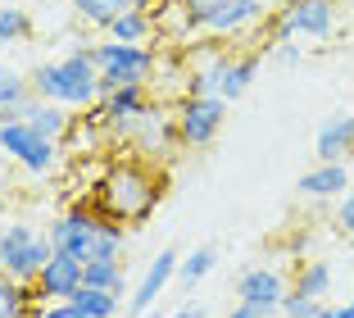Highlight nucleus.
I'll use <instances>...</instances> for the list:
<instances>
[{"label": "nucleus", "instance_id": "1", "mask_svg": "<svg viewBox=\"0 0 354 318\" xmlns=\"http://www.w3.org/2000/svg\"><path fill=\"white\" fill-rule=\"evenodd\" d=\"M168 182L164 173H159L150 159H118V164H109V173L95 182V200L91 205L100 209L104 218H114V223H146L150 214L159 209V200H164Z\"/></svg>", "mask_w": 354, "mask_h": 318}, {"label": "nucleus", "instance_id": "2", "mask_svg": "<svg viewBox=\"0 0 354 318\" xmlns=\"http://www.w3.org/2000/svg\"><path fill=\"white\" fill-rule=\"evenodd\" d=\"M46 236H50L55 250L82 259V264H123L127 227L114 223V218H104L91 200L55 214L50 223H46Z\"/></svg>", "mask_w": 354, "mask_h": 318}, {"label": "nucleus", "instance_id": "3", "mask_svg": "<svg viewBox=\"0 0 354 318\" xmlns=\"http://www.w3.org/2000/svg\"><path fill=\"white\" fill-rule=\"evenodd\" d=\"M28 78L37 100L64 105V109H95L100 105V73H95L91 46H77V51L41 64V69H32Z\"/></svg>", "mask_w": 354, "mask_h": 318}, {"label": "nucleus", "instance_id": "4", "mask_svg": "<svg viewBox=\"0 0 354 318\" xmlns=\"http://www.w3.org/2000/svg\"><path fill=\"white\" fill-rule=\"evenodd\" d=\"M50 255H55V246L46 236V227L28 223V218H10L5 223V232H0V273L14 277L19 287H32L41 277V268L50 264Z\"/></svg>", "mask_w": 354, "mask_h": 318}, {"label": "nucleus", "instance_id": "5", "mask_svg": "<svg viewBox=\"0 0 354 318\" xmlns=\"http://www.w3.org/2000/svg\"><path fill=\"white\" fill-rule=\"evenodd\" d=\"M95 73H100V96L118 91V87H150L159 69L155 46H123V42H95L91 46Z\"/></svg>", "mask_w": 354, "mask_h": 318}, {"label": "nucleus", "instance_id": "6", "mask_svg": "<svg viewBox=\"0 0 354 318\" xmlns=\"http://www.w3.org/2000/svg\"><path fill=\"white\" fill-rule=\"evenodd\" d=\"M336 19H341V10H336V0H286V5H277V14L268 19V51L281 42H295V37H309V42H327L336 32ZM263 51V55H268Z\"/></svg>", "mask_w": 354, "mask_h": 318}, {"label": "nucleus", "instance_id": "7", "mask_svg": "<svg viewBox=\"0 0 354 318\" xmlns=\"http://www.w3.org/2000/svg\"><path fill=\"white\" fill-rule=\"evenodd\" d=\"M0 154L14 159L19 168H28V173H37V177L59 164V145L46 141L41 132H32L19 114H0Z\"/></svg>", "mask_w": 354, "mask_h": 318}, {"label": "nucleus", "instance_id": "8", "mask_svg": "<svg viewBox=\"0 0 354 318\" xmlns=\"http://www.w3.org/2000/svg\"><path fill=\"white\" fill-rule=\"evenodd\" d=\"M177 118V136H182V150H205V145L218 141L223 123H227V105L218 96H182L173 109Z\"/></svg>", "mask_w": 354, "mask_h": 318}, {"label": "nucleus", "instance_id": "9", "mask_svg": "<svg viewBox=\"0 0 354 318\" xmlns=\"http://www.w3.org/2000/svg\"><path fill=\"white\" fill-rule=\"evenodd\" d=\"M177 268H182V255H177V246H164V250H159V255L146 264L141 282H136L132 300H127V318H146L150 309L159 305V296L168 291V282H177Z\"/></svg>", "mask_w": 354, "mask_h": 318}, {"label": "nucleus", "instance_id": "10", "mask_svg": "<svg viewBox=\"0 0 354 318\" xmlns=\"http://www.w3.org/2000/svg\"><path fill=\"white\" fill-rule=\"evenodd\" d=\"M127 141L136 145V159H173L182 150V136H177V118L168 109H150L141 123L127 132Z\"/></svg>", "mask_w": 354, "mask_h": 318}, {"label": "nucleus", "instance_id": "11", "mask_svg": "<svg viewBox=\"0 0 354 318\" xmlns=\"http://www.w3.org/2000/svg\"><path fill=\"white\" fill-rule=\"evenodd\" d=\"M82 273H86L82 259H73V255H64V250H55L50 264L41 268V277L32 282V287H37V300H41V305H55V300H73L77 291H82Z\"/></svg>", "mask_w": 354, "mask_h": 318}, {"label": "nucleus", "instance_id": "12", "mask_svg": "<svg viewBox=\"0 0 354 318\" xmlns=\"http://www.w3.org/2000/svg\"><path fill=\"white\" fill-rule=\"evenodd\" d=\"M263 19H268V5H263V0H223L218 10L200 23V32L223 42V37H245V32L259 28Z\"/></svg>", "mask_w": 354, "mask_h": 318}, {"label": "nucleus", "instance_id": "13", "mask_svg": "<svg viewBox=\"0 0 354 318\" xmlns=\"http://www.w3.org/2000/svg\"><path fill=\"white\" fill-rule=\"evenodd\" d=\"M286 291H291L286 287V273L272 268V264H254V268H245V273L236 277V300L241 305H263V309H272V314L281 309Z\"/></svg>", "mask_w": 354, "mask_h": 318}, {"label": "nucleus", "instance_id": "14", "mask_svg": "<svg viewBox=\"0 0 354 318\" xmlns=\"http://www.w3.org/2000/svg\"><path fill=\"white\" fill-rule=\"evenodd\" d=\"M318 164H354V114H332L318 123L313 136Z\"/></svg>", "mask_w": 354, "mask_h": 318}, {"label": "nucleus", "instance_id": "15", "mask_svg": "<svg viewBox=\"0 0 354 318\" xmlns=\"http://www.w3.org/2000/svg\"><path fill=\"white\" fill-rule=\"evenodd\" d=\"M19 118L32 127V132H41L46 141H55V145L68 141V132H73V123H77L73 109H64V105H50V100H37V96H32V100L19 109Z\"/></svg>", "mask_w": 354, "mask_h": 318}, {"label": "nucleus", "instance_id": "16", "mask_svg": "<svg viewBox=\"0 0 354 318\" xmlns=\"http://www.w3.org/2000/svg\"><path fill=\"white\" fill-rule=\"evenodd\" d=\"M350 186H354V164H318L295 182V191L304 200H341Z\"/></svg>", "mask_w": 354, "mask_h": 318}, {"label": "nucleus", "instance_id": "17", "mask_svg": "<svg viewBox=\"0 0 354 318\" xmlns=\"http://www.w3.org/2000/svg\"><path fill=\"white\" fill-rule=\"evenodd\" d=\"M150 19H155V42H191V37H200V23L196 14L182 5V0H159L155 10H150Z\"/></svg>", "mask_w": 354, "mask_h": 318}, {"label": "nucleus", "instance_id": "18", "mask_svg": "<svg viewBox=\"0 0 354 318\" xmlns=\"http://www.w3.org/2000/svg\"><path fill=\"white\" fill-rule=\"evenodd\" d=\"M263 60H268L263 51H232L227 69H223L218 100H223V105H236L241 96L250 91V82H254V73H259V64H263Z\"/></svg>", "mask_w": 354, "mask_h": 318}, {"label": "nucleus", "instance_id": "19", "mask_svg": "<svg viewBox=\"0 0 354 318\" xmlns=\"http://www.w3.org/2000/svg\"><path fill=\"white\" fill-rule=\"evenodd\" d=\"M109 42L155 46V19H150V10H123L114 23H109Z\"/></svg>", "mask_w": 354, "mask_h": 318}, {"label": "nucleus", "instance_id": "20", "mask_svg": "<svg viewBox=\"0 0 354 318\" xmlns=\"http://www.w3.org/2000/svg\"><path fill=\"white\" fill-rule=\"evenodd\" d=\"M41 300H37V287H19L14 277L0 273V318H37Z\"/></svg>", "mask_w": 354, "mask_h": 318}, {"label": "nucleus", "instance_id": "21", "mask_svg": "<svg viewBox=\"0 0 354 318\" xmlns=\"http://www.w3.org/2000/svg\"><path fill=\"white\" fill-rule=\"evenodd\" d=\"M291 291H300V296H309V300H323L327 291H332V264H327V259H304V264L295 268Z\"/></svg>", "mask_w": 354, "mask_h": 318}, {"label": "nucleus", "instance_id": "22", "mask_svg": "<svg viewBox=\"0 0 354 318\" xmlns=\"http://www.w3.org/2000/svg\"><path fill=\"white\" fill-rule=\"evenodd\" d=\"M32 37V14L19 0H0V46H19Z\"/></svg>", "mask_w": 354, "mask_h": 318}, {"label": "nucleus", "instance_id": "23", "mask_svg": "<svg viewBox=\"0 0 354 318\" xmlns=\"http://www.w3.org/2000/svg\"><path fill=\"white\" fill-rule=\"evenodd\" d=\"M68 10H73L86 28L109 32V23H114L123 10H132V5H127V0H68Z\"/></svg>", "mask_w": 354, "mask_h": 318}, {"label": "nucleus", "instance_id": "24", "mask_svg": "<svg viewBox=\"0 0 354 318\" xmlns=\"http://www.w3.org/2000/svg\"><path fill=\"white\" fill-rule=\"evenodd\" d=\"M32 100V78L19 69H0V114H19Z\"/></svg>", "mask_w": 354, "mask_h": 318}, {"label": "nucleus", "instance_id": "25", "mask_svg": "<svg viewBox=\"0 0 354 318\" xmlns=\"http://www.w3.org/2000/svg\"><path fill=\"white\" fill-rule=\"evenodd\" d=\"M214 264H218V250H214V246H196L187 259H182V268H177V282H182V291H196L200 282L214 273Z\"/></svg>", "mask_w": 354, "mask_h": 318}, {"label": "nucleus", "instance_id": "26", "mask_svg": "<svg viewBox=\"0 0 354 318\" xmlns=\"http://www.w3.org/2000/svg\"><path fill=\"white\" fill-rule=\"evenodd\" d=\"M82 287L109 291V296H123V291H127V268H123V264H86Z\"/></svg>", "mask_w": 354, "mask_h": 318}, {"label": "nucleus", "instance_id": "27", "mask_svg": "<svg viewBox=\"0 0 354 318\" xmlns=\"http://www.w3.org/2000/svg\"><path fill=\"white\" fill-rule=\"evenodd\" d=\"M73 305L82 309L86 318H118V309H123V296H109V291H91V287H82L73 296Z\"/></svg>", "mask_w": 354, "mask_h": 318}, {"label": "nucleus", "instance_id": "28", "mask_svg": "<svg viewBox=\"0 0 354 318\" xmlns=\"http://www.w3.org/2000/svg\"><path fill=\"white\" fill-rule=\"evenodd\" d=\"M323 309H327V300H309V296H300V291H286L277 318H323Z\"/></svg>", "mask_w": 354, "mask_h": 318}, {"label": "nucleus", "instance_id": "29", "mask_svg": "<svg viewBox=\"0 0 354 318\" xmlns=\"http://www.w3.org/2000/svg\"><path fill=\"white\" fill-rule=\"evenodd\" d=\"M336 227H341L345 236H354V186L341 195V205H336Z\"/></svg>", "mask_w": 354, "mask_h": 318}, {"label": "nucleus", "instance_id": "30", "mask_svg": "<svg viewBox=\"0 0 354 318\" xmlns=\"http://www.w3.org/2000/svg\"><path fill=\"white\" fill-rule=\"evenodd\" d=\"M37 318H86V314L73 305V300H55V305H41V309H37Z\"/></svg>", "mask_w": 354, "mask_h": 318}, {"label": "nucleus", "instance_id": "31", "mask_svg": "<svg viewBox=\"0 0 354 318\" xmlns=\"http://www.w3.org/2000/svg\"><path fill=\"white\" fill-rule=\"evenodd\" d=\"M268 60L272 64H295V60H300V46H295V42H281V46H272V51H268Z\"/></svg>", "mask_w": 354, "mask_h": 318}, {"label": "nucleus", "instance_id": "32", "mask_svg": "<svg viewBox=\"0 0 354 318\" xmlns=\"http://www.w3.org/2000/svg\"><path fill=\"white\" fill-rule=\"evenodd\" d=\"M227 318H277V314H272V309H263V305H241V300H236Z\"/></svg>", "mask_w": 354, "mask_h": 318}, {"label": "nucleus", "instance_id": "33", "mask_svg": "<svg viewBox=\"0 0 354 318\" xmlns=\"http://www.w3.org/2000/svg\"><path fill=\"white\" fill-rule=\"evenodd\" d=\"M182 5H187V10L196 14V23H205L209 14H214V10H218V5H223V0H182Z\"/></svg>", "mask_w": 354, "mask_h": 318}, {"label": "nucleus", "instance_id": "34", "mask_svg": "<svg viewBox=\"0 0 354 318\" xmlns=\"http://www.w3.org/2000/svg\"><path fill=\"white\" fill-rule=\"evenodd\" d=\"M168 318H209V314H205V305H191V300H187V305H182V309H173Z\"/></svg>", "mask_w": 354, "mask_h": 318}, {"label": "nucleus", "instance_id": "35", "mask_svg": "<svg viewBox=\"0 0 354 318\" xmlns=\"http://www.w3.org/2000/svg\"><path fill=\"white\" fill-rule=\"evenodd\" d=\"M336 318H354V296L345 300V305H336Z\"/></svg>", "mask_w": 354, "mask_h": 318}, {"label": "nucleus", "instance_id": "36", "mask_svg": "<svg viewBox=\"0 0 354 318\" xmlns=\"http://www.w3.org/2000/svg\"><path fill=\"white\" fill-rule=\"evenodd\" d=\"M127 5H132V10H155L159 0H127Z\"/></svg>", "mask_w": 354, "mask_h": 318}, {"label": "nucleus", "instance_id": "37", "mask_svg": "<svg viewBox=\"0 0 354 318\" xmlns=\"http://www.w3.org/2000/svg\"><path fill=\"white\" fill-rule=\"evenodd\" d=\"M10 195V173H0V200Z\"/></svg>", "mask_w": 354, "mask_h": 318}, {"label": "nucleus", "instance_id": "38", "mask_svg": "<svg viewBox=\"0 0 354 318\" xmlns=\"http://www.w3.org/2000/svg\"><path fill=\"white\" fill-rule=\"evenodd\" d=\"M0 232H5V223H0Z\"/></svg>", "mask_w": 354, "mask_h": 318}]
</instances>
